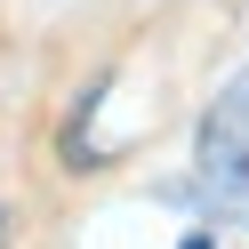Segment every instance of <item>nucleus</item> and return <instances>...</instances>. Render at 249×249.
<instances>
[{
	"instance_id": "nucleus-3",
	"label": "nucleus",
	"mask_w": 249,
	"mask_h": 249,
	"mask_svg": "<svg viewBox=\"0 0 249 249\" xmlns=\"http://www.w3.org/2000/svg\"><path fill=\"white\" fill-rule=\"evenodd\" d=\"M177 249H217V241H209V233H185V241H177Z\"/></svg>"
},
{
	"instance_id": "nucleus-1",
	"label": "nucleus",
	"mask_w": 249,
	"mask_h": 249,
	"mask_svg": "<svg viewBox=\"0 0 249 249\" xmlns=\"http://www.w3.org/2000/svg\"><path fill=\"white\" fill-rule=\"evenodd\" d=\"M193 185H201L225 217L249 209V65L233 72V81L209 97V113H201V137H193Z\"/></svg>"
},
{
	"instance_id": "nucleus-2",
	"label": "nucleus",
	"mask_w": 249,
	"mask_h": 249,
	"mask_svg": "<svg viewBox=\"0 0 249 249\" xmlns=\"http://www.w3.org/2000/svg\"><path fill=\"white\" fill-rule=\"evenodd\" d=\"M8 225H17V209H8V201H0V249H8Z\"/></svg>"
}]
</instances>
